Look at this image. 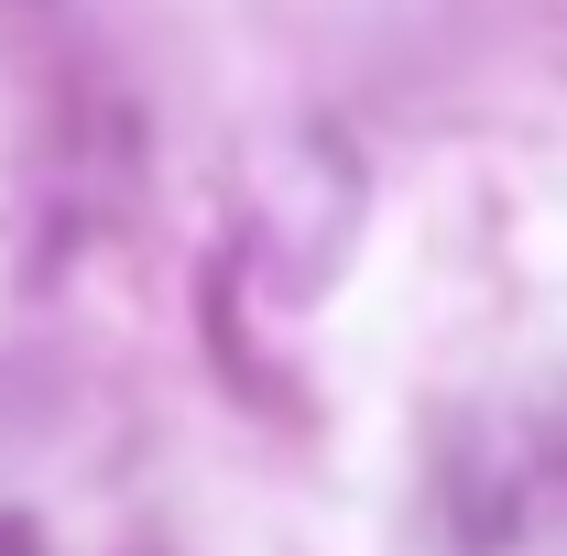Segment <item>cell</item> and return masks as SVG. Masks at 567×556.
I'll return each mask as SVG.
<instances>
[{"label": "cell", "instance_id": "1", "mask_svg": "<svg viewBox=\"0 0 567 556\" xmlns=\"http://www.w3.org/2000/svg\"><path fill=\"white\" fill-rule=\"evenodd\" d=\"M0 556H44V535H33V513H11V502H0Z\"/></svg>", "mask_w": 567, "mask_h": 556}]
</instances>
